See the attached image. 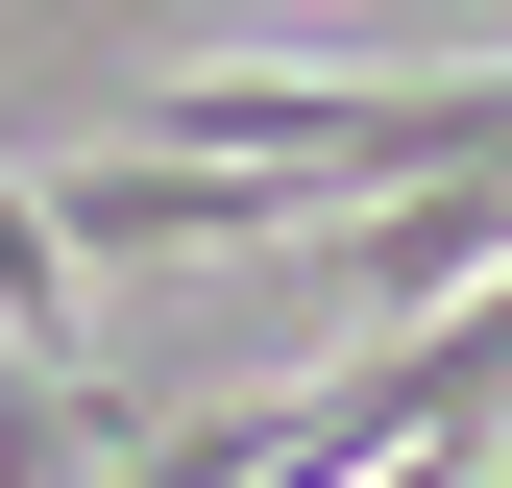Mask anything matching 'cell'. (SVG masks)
<instances>
[{
  "instance_id": "obj_1",
  "label": "cell",
  "mask_w": 512,
  "mask_h": 488,
  "mask_svg": "<svg viewBox=\"0 0 512 488\" xmlns=\"http://www.w3.org/2000/svg\"><path fill=\"white\" fill-rule=\"evenodd\" d=\"M464 488H512V440H488V464H464Z\"/></svg>"
},
{
  "instance_id": "obj_2",
  "label": "cell",
  "mask_w": 512,
  "mask_h": 488,
  "mask_svg": "<svg viewBox=\"0 0 512 488\" xmlns=\"http://www.w3.org/2000/svg\"><path fill=\"white\" fill-rule=\"evenodd\" d=\"M488 49H512V0H488Z\"/></svg>"
}]
</instances>
